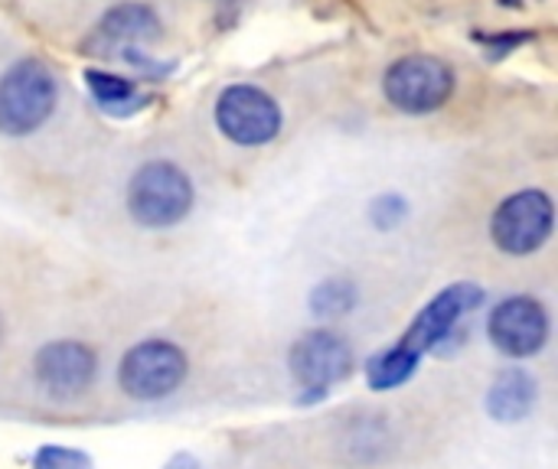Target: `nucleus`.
Masks as SVG:
<instances>
[{
  "label": "nucleus",
  "instance_id": "nucleus-7",
  "mask_svg": "<svg viewBox=\"0 0 558 469\" xmlns=\"http://www.w3.org/2000/svg\"><path fill=\"white\" fill-rule=\"evenodd\" d=\"M216 127L239 147H265L281 134V104L258 85H229L213 108Z\"/></svg>",
  "mask_w": 558,
  "mask_h": 469
},
{
  "label": "nucleus",
  "instance_id": "nucleus-16",
  "mask_svg": "<svg viewBox=\"0 0 558 469\" xmlns=\"http://www.w3.org/2000/svg\"><path fill=\"white\" fill-rule=\"evenodd\" d=\"M405 215H409V202L399 193H386V196L373 199V206H369V222L379 232H392L396 225L405 222Z\"/></svg>",
  "mask_w": 558,
  "mask_h": 469
},
{
  "label": "nucleus",
  "instance_id": "nucleus-9",
  "mask_svg": "<svg viewBox=\"0 0 558 469\" xmlns=\"http://www.w3.org/2000/svg\"><path fill=\"white\" fill-rule=\"evenodd\" d=\"M487 340L507 359H533L549 343V310L530 294L507 297L487 317Z\"/></svg>",
  "mask_w": 558,
  "mask_h": 469
},
{
  "label": "nucleus",
  "instance_id": "nucleus-3",
  "mask_svg": "<svg viewBox=\"0 0 558 469\" xmlns=\"http://www.w3.org/2000/svg\"><path fill=\"white\" fill-rule=\"evenodd\" d=\"M196 202L190 176L170 160H150L134 170L128 183V212L144 229L180 225Z\"/></svg>",
  "mask_w": 558,
  "mask_h": 469
},
{
  "label": "nucleus",
  "instance_id": "nucleus-4",
  "mask_svg": "<svg viewBox=\"0 0 558 469\" xmlns=\"http://www.w3.org/2000/svg\"><path fill=\"white\" fill-rule=\"evenodd\" d=\"M458 88V72L428 52H412L396 59L383 75L386 101L402 114H435Z\"/></svg>",
  "mask_w": 558,
  "mask_h": 469
},
{
  "label": "nucleus",
  "instance_id": "nucleus-19",
  "mask_svg": "<svg viewBox=\"0 0 558 469\" xmlns=\"http://www.w3.org/2000/svg\"><path fill=\"white\" fill-rule=\"evenodd\" d=\"M500 3H517V0H500Z\"/></svg>",
  "mask_w": 558,
  "mask_h": 469
},
{
  "label": "nucleus",
  "instance_id": "nucleus-14",
  "mask_svg": "<svg viewBox=\"0 0 558 469\" xmlns=\"http://www.w3.org/2000/svg\"><path fill=\"white\" fill-rule=\"evenodd\" d=\"M311 313L324 317V320H337L356 310L360 304V287L350 277H327L311 291Z\"/></svg>",
  "mask_w": 558,
  "mask_h": 469
},
{
  "label": "nucleus",
  "instance_id": "nucleus-11",
  "mask_svg": "<svg viewBox=\"0 0 558 469\" xmlns=\"http://www.w3.org/2000/svg\"><path fill=\"white\" fill-rule=\"evenodd\" d=\"M160 36V16L147 7V3H118L111 7L95 33V42L114 49H134V46H147Z\"/></svg>",
  "mask_w": 558,
  "mask_h": 469
},
{
  "label": "nucleus",
  "instance_id": "nucleus-6",
  "mask_svg": "<svg viewBox=\"0 0 558 469\" xmlns=\"http://www.w3.org/2000/svg\"><path fill=\"white\" fill-rule=\"evenodd\" d=\"M556 206L543 189H520L507 196L490 215V238L504 255L526 258L553 238Z\"/></svg>",
  "mask_w": 558,
  "mask_h": 469
},
{
  "label": "nucleus",
  "instance_id": "nucleus-2",
  "mask_svg": "<svg viewBox=\"0 0 558 469\" xmlns=\"http://www.w3.org/2000/svg\"><path fill=\"white\" fill-rule=\"evenodd\" d=\"M59 82L43 59H20L0 75V134L29 137L56 111Z\"/></svg>",
  "mask_w": 558,
  "mask_h": 469
},
{
  "label": "nucleus",
  "instance_id": "nucleus-17",
  "mask_svg": "<svg viewBox=\"0 0 558 469\" xmlns=\"http://www.w3.org/2000/svg\"><path fill=\"white\" fill-rule=\"evenodd\" d=\"M526 39H530L526 33H520V36H484V42L494 46V55H504V49L510 52L513 46H520V42H526Z\"/></svg>",
  "mask_w": 558,
  "mask_h": 469
},
{
  "label": "nucleus",
  "instance_id": "nucleus-15",
  "mask_svg": "<svg viewBox=\"0 0 558 469\" xmlns=\"http://www.w3.org/2000/svg\"><path fill=\"white\" fill-rule=\"evenodd\" d=\"M33 469H95V460L75 447H62V444H46L36 451Z\"/></svg>",
  "mask_w": 558,
  "mask_h": 469
},
{
  "label": "nucleus",
  "instance_id": "nucleus-5",
  "mask_svg": "<svg viewBox=\"0 0 558 469\" xmlns=\"http://www.w3.org/2000/svg\"><path fill=\"white\" fill-rule=\"evenodd\" d=\"M190 372L186 353L170 340H144L121 356L118 385L134 402H160L173 395Z\"/></svg>",
  "mask_w": 558,
  "mask_h": 469
},
{
  "label": "nucleus",
  "instance_id": "nucleus-1",
  "mask_svg": "<svg viewBox=\"0 0 558 469\" xmlns=\"http://www.w3.org/2000/svg\"><path fill=\"white\" fill-rule=\"evenodd\" d=\"M484 304V287L474 281H458L438 291L412 320V326L399 336L396 346L373 356L366 366V382L373 392H392L402 388L415 372L425 353L445 349V343L454 336V330Z\"/></svg>",
  "mask_w": 558,
  "mask_h": 469
},
{
  "label": "nucleus",
  "instance_id": "nucleus-12",
  "mask_svg": "<svg viewBox=\"0 0 558 469\" xmlns=\"http://www.w3.org/2000/svg\"><path fill=\"white\" fill-rule=\"evenodd\" d=\"M539 402V385L526 369H507L494 379L487 392V415L497 424H520L533 415Z\"/></svg>",
  "mask_w": 558,
  "mask_h": 469
},
{
  "label": "nucleus",
  "instance_id": "nucleus-8",
  "mask_svg": "<svg viewBox=\"0 0 558 469\" xmlns=\"http://www.w3.org/2000/svg\"><path fill=\"white\" fill-rule=\"evenodd\" d=\"M288 366H291V375L301 385V392H307L301 402H320V398H327V392L333 385L350 379L353 349L333 330H311L291 346Z\"/></svg>",
  "mask_w": 558,
  "mask_h": 469
},
{
  "label": "nucleus",
  "instance_id": "nucleus-18",
  "mask_svg": "<svg viewBox=\"0 0 558 469\" xmlns=\"http://www.w3.org/2000/svg\"><path fill=\"white\" fill-rule=\"evenodd\" d=\"M163 469H203L190 454H177V457H170L167 464H163Z\"/></svg>",
  "mask_w": 558,
  "mask_h": 469
},
{
  "label": "nucleus",
  "instance_id": "nucleus-13",
  "mask_svg": "<svg viewBox=\"0 0 558 469\" xmlns=\"http://www.w3.org/2000/svg\"><path fill=\"white\" fill-rule=\"evenodd\" d=\"M85 88L92 91L95 104L108 114H134L144 108V95L137 91V85L124 75H114V72H101V69H88L85 72Z\"/></svg>",
  "mask_w": 558,
  "mask_h": 469
},
{
  "label": "nucleus",
  "instance_id": "nucleus-10",
  "mask_svg": "<svg viewBox=\"0 0 558 469\" xmlns=\"http://www.w3.org/2000/svg\"><path fill=\"white\" fill-rule=\"evenodd\" d=\"M33 375L52 398H78L98 375V356L78 340H52L33 359Z\"/></svg>",
  "mask_w": 558,
  "mask_h": 469
}]
</instances>
